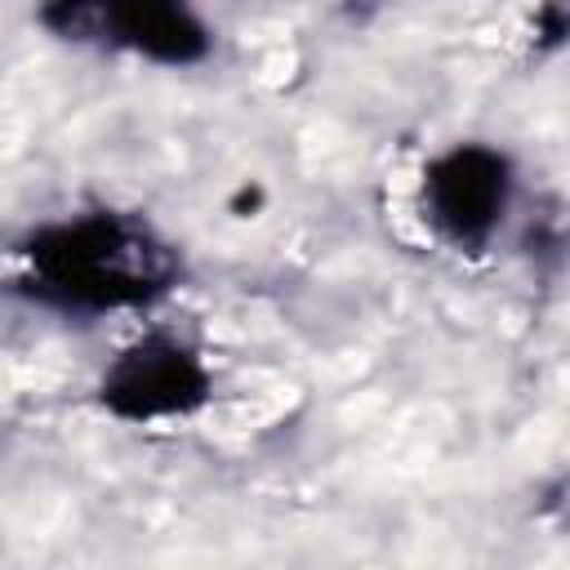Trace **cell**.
<instances>
[{
    "mask_svg": "<svg viewBox=\"0 0 570 570\" xmlns=\"http://www.w3.org/2000/svg\"><path fill=\"white\" fill-rule=\"evenodd\" d=\"M512 160L485 142H454L423 165V218L454 249H485L512 209Z\"/></svg>",
    "mask_w": 570,
    "mask_h": 570,
    "instance_id": "cell-4",
    "label": "cell"
},
{
    "mask_svg": "<svg viewBox=\"0 0 570 570\" xmlns=\"http://www.w3.org/2000/svg\"><path fill=\"white\" fill-rule=\"evenodd\" d=\"M214 392L205 356L174 330H147L98 379V401L125 423H169L191 419Z\"/></svg>",
    "mask_w": 570,
    "mask_h": 570,
    "instance_id": "cell-3",
    "label": "cell"
},
{
    "mask_svg": "<svg viewBox=\"0 0 570 570\" xmlns=\"http://www.w3.org/2000/svg\"><path fill=\"white\" fill-rule=\"evenodd\" d=\"M22 285L36 303L98 316L147 307L178 281V254L134 214H71L22 240Z\"/></svg>",
    "mask_w": 570,
    "mask_h": 570,
    "instance_id": "cell-1",
    "label": "cell"
},
{
    "mask_svg": "<svg viewBox=\"0 0 570 570\" xmlns=\"http://www.w3.org/2000/svg\"><path fill=\"white\" fill-rule=\"evenodd\" d=\"M40 22L76 45L191 67L209 53V27L191 0H45Z\"/></svg>",
    "mask_w": 570,
    "mask_h": 570,
    "instance_id": "cell-2",
    "label": "cell"
}]
</instances>
